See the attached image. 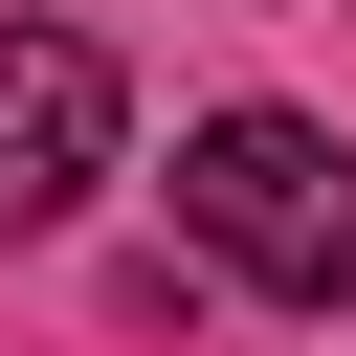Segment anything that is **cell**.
Masks as SVG:
<instances>
[{"label": "cell", "mask_w": 356, "mask_h": 356, "mask_svg": "<svg viewBox=\"0 0 356 356\" xmlns=\"http://www.w3.org/2000/svg\"><path fill=\"white\" fill-rule=\"evenodd\" d=\"M178 222L267 289V312H356V156L312 111H200L178 134Z\"/></svg>", "instance_id": "obj_1"}, {"label": "cell", "mask_w": 356, "mask_h": 356, "mask_svg": "<svg viewBox=\"0 0 356 356\" xmlns=\"http://www.w3.org/2000/svg\"><path fill=\"white\" fill-rule=\"evenodd\" d=\"M111 134H134L111 44H89V22H0V245H22V222H67V200L111 178Z\"/></svg>", "instance_id": "obj_2"}]
</instances>
